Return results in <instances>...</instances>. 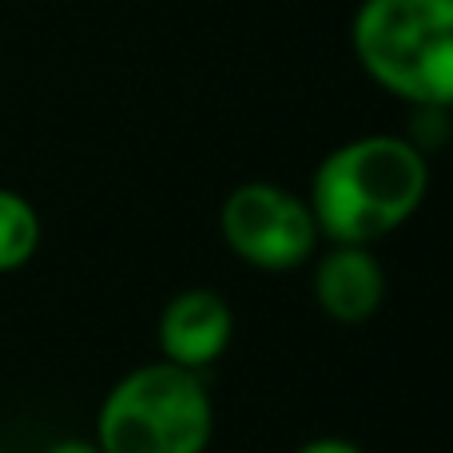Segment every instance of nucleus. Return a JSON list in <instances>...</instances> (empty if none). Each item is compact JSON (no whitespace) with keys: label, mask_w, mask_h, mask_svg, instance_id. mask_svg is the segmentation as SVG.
<instances>
[{"label":"nucleus","mask_w":453,"mask_h":453,"mask_svg":"<svg viewBox=\"0 0 453 453\" xmlns=\"http://www.w3.org/2000/svg\"><path fill=\"white\" fill-rule=\"evenodd\" d=\"M234 342V311L211 287H188L167 298L159 314V354L183 370L203 374Z\"/></svg>","instance_id":"obj_5"},{"label":"nucleus","mask_w":453,"mask_h":453,"mask_svg":"<svg viewBox=\"0 0 453 453\" xmlns=\"http://www.w3.org/2000/svg\"><path fill=\"white\" fill-rule=\"evenodd\" d=\"M350 48L386 96L453 111V0H362Z\"/></svg>","instance_id":"obj_2"},{"label":"nucleus","mask_w":453,"mask_h":453,"mask_svg":"<svg viewBox=\"0 0 453 453\" xmlns=\"http://www.w3.org/2000/svg\"><path fill=\"white\" fill-rule=\"evenodd\" d=\"M314 303L330 322L358 326L386 303V271L378 255L358 242H330L314 263Z\"/></svg>","instance_id":"obj_6"},{"label":"nucleus","mask_w":453,"mask_h":453,"mask_svg":"<svg viewBox=\"0 0 453 453\" xmlns=\"http://www.w3.org/2000/svg\"><path fill=\"white\" fill-rule=\"evenodd\" d=\"M295 453H366V449L350 438H311V441H303Z\"/></svg>","instance_id":"obj_8"},{"label":"nucleus","mask_w":453,"mask_h":453,"mask_svg":"<svg viewBox=\"0 0 453 453\" xmlns=\"http://www.w3.org/2000/svg\"><path fill=\"white\" fill-rule=\"evenodd\" d=\"M40 247V215L20 191L0 188V274L20 271Z\"/></svg>","instance_id":"obj_7"},{"label":"nucleus","mask_w":453,"mask_h":453,"mask_svg":"<svg viewBox=\"0 0 453 453\" xmlns=\"http://www.w3.org/2000/svg\"><path fill=\"white\" fill-rule=\"evenodd\" d=\"M0 453H8V449H0Z\"/></svg>","instance_id":"obj_10"},{"label":"nucleus","mask_w":453,"mask_h":453,"mask_svg":"<svg viewBox=\"0 0 453 453\" xmlns=\"http://www.w3.org/2000/svg\"><path fill=\"white\" fill-rule=\"evenodd\" d=\"M449 140H453V135H449Z\"/></svg>","instance_id":"obj_11"},{"label":"nucleus","mask_w":453,"mask_h":453,"mask_svg":"<svg viewBox=\"0 0 453 453\" xmlns=\"http://www.w3.org/2000/svg\"><path fill=\"white\" fill-rule=\"evenodd\" d=\"M430 196V156L394 132L354 135L322 156L306 203L330 242L374 247L418 215Z\"/></svg>","instance_id":"obj_1"},{"label":"nucleus","mask_w":453,"mask_h":453,"mask_svg":"<svg viewBox=\"0 0 453 453\" xmlns=\"http://www.w3.org/2000/svg\"><path fill=\"white\" fill-rule=\"evenodd\" d=\"M219 231L234 258L266 274L298 271L314 258V247L322 239L306 196L271 180H250L226 191Z\"/></svg>","instance_id":"obj_4"},{"label":"nucleus","mask_w":453,"mask_h":453,"mask_svg":"<svg viewBox=\"0 0 453 453\" xmlns=\"http://www.w3.org/2000/svg\"><path fill=\"white\" fill-rule=\"evenodd\" d=\"M211 438L215 402L203 374L164 358L127 370L96 410L104 453H207Z\"/></svg>","instance_id":"obj_3"},{"label":"nucleus","mask_w":453,"mask_h":453,"mask_svg":"<svg viewBox=\"0 0 453 453\" xmlns=\"http://www.w3.org/2000/svg\"><path fill=\"white\" fill-rule=\"evenodd\" d=\"M44 453H104L100 446H96V438H64V441H52Z\"/></svg>","instance_id":"obj_9"}]
</instances>
